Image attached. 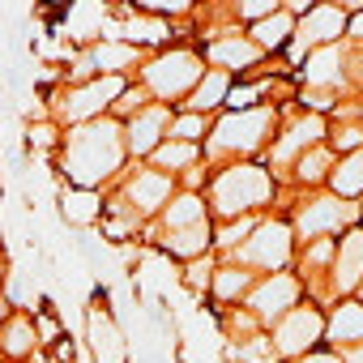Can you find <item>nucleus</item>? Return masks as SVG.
I'll list each match as a JSON object with an SVG mask.
<instances>
[{
	"label": "nucleus",
	"instance_id": "9b49d317",
	"mask_svg": "<svg viewBox=\"0 0 363 363\" xmlns=\"http://www.w3.org/2000/svg\"><path fill=\"white\" fill-rule=\"evenodd\" d=\"M171 128V116L162 111V107H145V111H137V120L124 128V141H128V150H137V154H154L158 150V137Z\"/></svg>",
	"mask_w": 363,
	"mask_h": 363
},
{
	"label": "nucleus",
	"instance_id": "c9c22d12",
	"mask_svg": "<svg viewBox=\"0 0 363 363\" xmlns=\"http://www.w3.org/2000/svg\"><path fill=\"white\" fill-rule=\"evenodd\" d=\"M295 363H342V354H308V359H295Z\"/></svg>",
	"mask_w": 363,
	"mask_h": 363
},
{
	"label": "nucleus",
	"instance_id": "39448f33",
	"mask_svg": "<svg viewBox=\"0 0 363 363\" xmlns=\"http://www.w3.org/2000/svg\"><path fill=\"white\" fill-rule=\"evenodd\" d=\"M320 329H325V320H320L316 308H295L291 316L278 320L274 342H278L282 354H291V359H308V350L320 342Z\"/></svg>",
	"mask_w": 363,
	"mask_h": 363
},
{
	"label": "nucleus",
	"instance_id": "f704fd0d",
	"mask_svg": "<svg viewBox=\"0 0 363 363\" xmlns=\"http://www.w3.org/2000/svg\"><path fill=\"white\" fill-rule=\"evenodd\" d=\"M342 363H363V346H346L342 350Z\"/></svg>",
	"mask_w": 363,
	"mask_h": 363
},
{
	"label": "nucleus",
	"instance_id": "423d86ee",
	"mask_svg": "<svg viewBox=\"0 0 363 363\" xmlns=\"http://www.w3.org/2000/svg\"><path fill=\"white\" fill-rule=\"evenodd\" d=\"M124 94V77H99L90 86H77L69 99H65V116L73 124H90V120H103L107 103Z\"/></svg>",
	"mask_w": 363,
	"mask_h": 363
},
{
	"label": "nucleus",
	"instance_id": "6ab92c4d",
	"mask_svg": "<svg viewBox=\"0 0 363 363\" xmlns=\"http://www.w3.org/2000/svg\"><path fill=\"white\" fill-rule=\"evenodd\" d=\"M175 257H189V261H197L206 248H210V227L201 223V227H189V231H167V240H162Z\"/></svg>",
	"mask_w": 363,
	"mask_h": 363
},
{
	"label": "nucleus",
	"instance_id": "7c9ffc66",
	"mask_svg": "<svg viewBox=\"0 0 363 363\" xmlns=\"http://www.w3.org/2000/svg\"><path fill=\"white\" fill-rule=\"evenodd\" d=\"M329 162H333V158H329V150H325V145H316V150L299 162V179H320V175L329 171Z\"/></svg>",
	"mask_w": 363,
	"mask_h": 363
},
{
	"label": "nucleus",
	"instance_id": "20e7f679",
	"mask_svg": "<svg viewBox=\"0 0 363 363\" xmlns=\"http://www.w3.org/2000/svg\"><path fill=\"white\" fill-rule=\"evenodd\" d=\"M274 128V111L261 107V111H240V116H227L218 120L214 137H210V154H248L257 150Z\"/></svg>",
	"mask_w": 363,
	"mask_h": 363
},
{
	"label": "nucleus",
	"instance_id": "2f4dec72",
	"mask_svg": "<svg viewBox=\"0 0 363 363\" xmlns=\"http://www.w3.org/2000/svg\"><path fill=\"white\" fill-rule=\"evenodd\" d=\"M248 231H252V218H240V223H231V227L218 231V244L231 248V244H240V235H248Z\"/></svg>",
	"mask_w": 363,
	"mask_h": 363
},
{
	"label": "nucleus",
	"instance_id": "f257e3e1",
	"mask_svg": "<svg viewBox=\"0 0 363 363\" xmlns=\"http://www.w3.org/2000/svg\"><path fill=\"white\" fill-rule=\"evenodd\" d=\"M124 128L116 120H90V124H77L65 141V171L77 189H99L107 175L120 171L124 162Z\"/></svg>",
	"mask_w": 363,
	"mask_h": 363
},
{
	"label": "nucleus",
	"instance_id": "1a4fd4ad",
	"mask_svg": "<svg viewBox=\"0 0 363 363\" xmlns=\"http://www.w3.org/2000/svg\"><path fill=\"white\" fill-rule=\"evenodd\" d=\"M342 26H346V13L337 9V5H329V9H312L308 13V22L299 26V35H295V48H291V56H303L312 43H337V35H342Z\"/></svg>",
	"mask_w": 363,
	"mask_h": 363
},
{
	"label": "nucleus",
	"instance_id": "b1692460",
	"mask_svg": "<svg viewBox=\"0 0 363 363\" xmlns=\"http://www.w3.org/2000/svg\"><path fill=\"white\" fill-rule=\"evenodd\" d=\"M162 223H167V231H189V227H201L206 218H201V201L197 197H179L175 206H167L162 210Z\"/></svg>",
	"mask_w": 363,
	"mask_h": 363
},
{
	"label": "nucleus",
	"instance_id": "7ed1b4c3",
	"mask_svg": "<svg viewBox=\"0 0 363 363\" xmlns=\"http://www.w3.org/2000/svg\"><path fill=\"white\" fill-rule=\"evenodd\" d=\"M201 77H206V69H201V60L193 52H167V56H158V60L145 65V90L158 94V99H167V103L193 99V90L201 86Z\"/></svg>",
	"mask_w": 363,
	"mask_h": 363
},
{
	"label": "nucleus",
	"instance_id": "6e6552de",
	"mask_svg": "<svg viewBox=\"0 0 363 363\" xmlns=\"http://www.w3.org/2000/svg\"><path fill=\"white\" fill-rule=\"evenodd\" d=\"M291 248H295L291 227L286 223H265V227L252 231V244H244V261H252L261 269H282L291 261Z\"/></svg>",
	"mask_w": 363,
	"mask_h": 363
},
{
	"label": "nucleus",
	"instance_id": "a211bd4d",
	"mask_svg": "<svg viewBox=\"0 0 363 363\" xmlns=\"http://www.w3.org/2000/svg\"><path fill=\"white\" fill-rule=\"evenodd\" d=\"M320 137H325V124L320 120H303V124H295L282 141H278V167H286V158H295L303 145H320Z\"/></svg>",
	"mask_w": 363,
	"mask_h": 363
},
{
	"label": "nucleus",
	"instance_id": "c85d7f7f",
	"mask_svg": "<svg viewBox=\"0 0 363 363\" xmlns=\"http://www.w3.org/2000/svg\"><path fill=\"white\" fill-rule=\"evenodd\" d=\"M248 278H252V274H244V269H218L214 295H218V299H231V295H240V291L248 286Z\"/></svg>",
	"mask_w": 363,
	"mask_h": 363
},
{
	"label": "nucleus",
	"instance_id": "f3484780",
	"mask_svg": "<svg viewBox=\"0 0 363 363\" xmlns=\"http://www.w3.org/2000/svg\"><path fill=\"white\" fill-rule=\"evenodd\" d=\"M329 337L346 350V346H354V342H363V308L359 303H342L337 312H333V320H329Z\"/></svg>",
	"mask_w": 363,
	"mask_h": 363
},
{
	"label": "nucleus",
	"instance_id": "473e14b6",
	"mask_svg": "<svg viewBox=\"0 0 363 363\" xmlns=\"http://www.w3.org/2000/svg\"><path fill=\"white\" fill-rule=\"evenodd\" d=\"M257 346H240V359H248V363H274V350L265 346V337H252Z\"/></svg>",
	"mask_w": 363,
	"mask_h": 363
},
{
	"label": "nucleus",
	"instance_id": "5701e85b",
	"mask_svg": "<svg viewBox=\"0 0 363 363\" xmlns=\"http://www.w3.org/2000/svg\"><path fill=\"white\" fill-rule=\"evenodd\" d=\"M286 35H291V13H269L265 22H257L252 26V43L261 48V52H269V48H282L286 43Z\"/></svg>",
	"mask_w": 363,
	"mask_h": 363
},
{
	"label": "nucleus",
	"instance_id": "c756f323",
	"mask_svg": "<svg viewBox=\"0 0 363 363\" xmlns=\"http://www.w3.org/2000/svg\"><path fill=\"white\" fill-rule=\"evenodd\" d=\"M201 133H206V116H197V111H193V116H175V120H171V137L189 141V145H193Z\"/></svg>",
	"mask_w": 363,
	"mask_h": 363
},
{
	"label": "nucleus",
	"instance_id": "4be33fe9",
	"mask_svg": "<svg viewBox=\"0 0 363 363\" xmlns=\"http://www.w3.org/2000/svg\"><path fill=\"white\" fill-rule=\"evenodd\" d=\"M333 189H337L342 197H359V193H363V150H354V154H346V158L337 162Z\"/></svg>",
	"mask_w": 363,
	"mask_h": 363
},
{
	"label": "nucleus",
	"instance_id": "0eeeda50",
	"mask_svg": "<svg viewBox=\"0 0 363 363\" xmlns=\"http://www.w3.org/2000/svg\"><path fill=\"white\" fill-rule=\"evenodd\" d=\"M295 299H299V278L291 274H269L265 282H257V291L248 295V308L265 320H282L295 312Z\"/></svg>",
	"mask_w": 363,
	"mask_h": 363
},
{
	"label": "nucleus",
	"instance_id": "f03ea898",
	"mask_svg": "<svg viewBox=\"0 0 363 363\" xmlns=\"http://www.w3.org/2000/svg\"><path fill=\"white\" fill-rule=\"evenodd\" d=\"M210 197H214V210L223 218H240V214L248 218L252 206H265L274 197V184H269V175L261 167H231V171H223L214 179Z\"/></svg>",
	"mask_w": 363,
	"mask_h": 363
},
{
	"label": "nucleus",
	"instance_id": "2eb2a0df",
	"mask_svg": "<svg viewBox=\"0 0 363 363\" xmlns=\"http://www.w3.org/2000/svg\"><path fill=\"white\" fill-rule=\"evenodd\" d=\"M210 60L223 65V73H227V69H248V65L261 60V48H257L252 39H244V35H227V39H218V43L210 48Z\"/></svg>",
	"mask_w": 363,
	"mask_h": 363
},
{
	"label": "nucleus",
	"instance_id": "bb28decb",
	"mask_svg": "<svg viewBox=\"0 0 363 363\" xmlns=\"http://www.w3.org/2000/svg\"><path fill=\"white\" fill-rule=\"evenodd\" d=\"M111 39H124V43H158V39H167V26L162 22H133V18H124Z\"/></svg>",
	"mask_w": 363,
	"mask_h": 363
},
{
	"label": "nucleus",
	"instance_id": "4468645a",
	"mask_svg": "<svg viewBox=\"0 0 363 363\" xmlns=\"http://www.w3.org/2000/svg\"><path fill=\"white\" fill-rule=\"evenodd\" d=\"M337 291H354L363 282V231H350L342 244H337Z\"/></svg>",
	"mask_w": 363,
	"mask_h": 363
},
{
	"label": "nucleus",
	"instance_id": "dca6fc26",
	"mask_svg": "<svg viewBox=\"0 0 363 363\" xmlns=\"http://www.w3.org/2000/svg\"><path fill=\"white\" fill-rule=\"evenodd\" d=\"M342 65H346L342 48H337V43H329L325 52H316V56L308 60V82H312V86H325V90H333V86L342 82Z\"/></svg>",
	"mask_w": 363,
	"mask_h": 363
},
{
	"label": "nucleus",
	"instance_id": "cd10ccee",
	"mask_svg": "<svg viewBox=\"0 0 363 363\" xmlns=\"http://www.w3.org/2000/svg\"><path fill=\"white\" fill-rule=\"evenodd\" d=\"M150 158H154V167H167V171H171V167H189V162L197 158V145H189V141H171V145H158Z\"/></svg>",
	"mask_w": 363,
	"mask_h": 363
},
{
	"label": "nucleus",
	"instance_id": "aec40b11",
	"mask_svg": "<svg viewBox=\"0 0 363 363\" xmlns=\"http://www.w3.org/2000/svg\"><path fill=\"white\" fill-rule=\"evenodd\" d=\"M35 342H39V337H35V325H30L26 316H9V320H5V333H0L5 354H18V359H22V354L35 350Z\"/></svg>",
	"mask_w": 363,
	"mask_h": 363
},
{
	"label": "nucleus",
	"instance_id": "e433bc0d",
	"mask_svg": "<svg viewBox=\"0 0 363 363\" xmlns=\"http://www.w3.org/2000/svg\"><path fill=\"white\" fill-rule=\"evenodd\" d=\"M0 269H5V261H0Z\"/></svg>",
	"mask_w": 363,
	"mask_h": 363
},
{
	"label": "nucleus",
	"instance_id": "9d476101",
	"mask_svg": "<svg viewBox=\"0 0 363 363\" xmlns=\"http://www.w3.org/2000/svg\"><path fill=\"white\" fill-rule=\"evenodd\" d=\"M167 197H171V179L167 171H137L124 189V201L137 206L141 214H154V210H167Z\"/></svg>",
	"mask_w": 363,
	"mask_h": 363
},
{
	"label": "nucleus",
	"instance_id": "412c9836",
	"mask_svg": "<svg viewBox=\"0 0 363 363\" xmlns=\"http://www.w3.org/2000/svg\"><path fill=\"white\" fill-rule=\"evenodd\" d=\"M227 99V73L223 69H210L206 77H201V86L193 90V99H189V107L201 116V111H210V107H218Z\"/></svg>",
	"mask_w": 363,
	"mask_h": 363
},
{
	"label": "nucleus",
	"instance_id": "72a5a7b5",
	"mask_svg": "<svg viewBox=\"0 0 363 363\" xmlns=\"http://www.w3.org/2000/svg\"><path fill=\"white\" fill-rule=\"evenodd\" d=\"M333 141H337L342 150H350V145H359V141H363V124H359V128H337V133H333Z\"/></svg>",
	"mask_w": 363,
	"mask_h": 363
},
{
	"label": "nucleus",
	"instance_id": "393cba45",
	"mask_svg": "<svg viewBox=\"0 0 363 363\" xmlns=\"http://www.w3.org/2000/svg\"><path fill=\"white\" fill-rule=\"evenodd\" d=\"M133 60H137V48H128V43H99L94 56H90V65L94 69H107L111 77L124 73V65H133Z\"/></svg>",
	"mask_w": 363,
	"mask_h": 363
},
{
	"label": "nucleus",
	"instance_id": "ddd939ff",
	"mask_svg": "<svg viewBox=\"0 0 363 363\" xmlns=\"http://www.w3.org/2000/svg\"><path fill=\"white\" fill-rule=\"evenodd\" d=\"M354 218V206H346V201H337V197H325V201H312L303 214H299V231L303 235H320V231H333V227H342V223H350Z\"/></svg>",
	"mask_w": 363,
	"mask_h": 363
},
{
	"label": "nucleus",
	"instance_id": "a878e982",
	"mask_svg": "<svg viewBox=\"0 0 363 363\" xmlns=\"http://www.w3.org/2000/svg\"><path fill=\"white\" fill-rule=\"evenodd\" d=\"M60 210H65V218L69 223H90L94 214H99V193H90V189H73V193H65L60 197Z\"/></svg>",
	"mask_w": 363,
	"mask_h": 363
},
{
	"label": "nucleus",
	"instance_id": "f8f14e48",
	"mask_svg": "<svg viewBox=\"0 0 363 363\" xmlns=\"http://www.w3.org/2000/svg\"><path fill=\"white\" fill-rule=\"evenodd\" d=\"M90 346H94L99 363H124V333L103 308L90 312Z\"/></svg>",
	"mask_w": 363,
	"mask_h": 363
}]
</instances>
